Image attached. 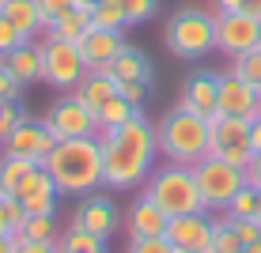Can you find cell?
I'll return each instance as SVG.
<instances>
[{"label":"cell","mask_w":261,"mask_h":253,"mask_svg":"<svg viewBox=\"0 0 261 253\" xmlns=\"http://www.w3.org/2000/svg\"><path fill=\"white\" fill-rule=\"evenodd\" d=\"M98 144H102V189H110V193L144 189L159 159L155 121L144 110H137L125 125L98 132Z\"/></svg>","instance_id":"obj_1"},{"label":"cell","mask_w":261,"mask_h":253,"mask_svg":"<svg viewBox=\"0 0 261 253\" xmlns=\"http://www.w3.org/2000/svg\"><path fill=\"white\" fill-rule=\"evenodd\" d=\"M42 166L57 182L61 196H87L102 189V144L98 136L57 140Z\"/></svg>","instance_id":"obj_2"},{"label":"cell","mask_w":261,"mask_h":253,"mask_svg":"<svg viewBox=\"0 0 261 253\" xmlns=\"http://www.w3.org/2000/svg\"><path fill=\"white\" fill-rule=\"evenodd\" d=\"M155 144L167 162L193 166L208 155V117L186 110V106H174L155 121Z\"/></svg>","instance_id":"obj_3"},{"label":"cell","mask_w":261,"mask_h":253,"mask_svg":"<svg viewBox=\"0 0 261 253\" xmlns=\"http://www.w3.org/2000/svg\"><path fill=\"white\" fill-rule=\"evenodd\" d=\"M144 196H151V201L163 208L167 219L190 215V212H204L193 166H186V162H155V170L144 182Z\"/></svg>","instance_id":"obj_4"},{"label":"cell","mask_w":261,"mask_h":253,"mask_svg":"<svg viewBox=\"0 0 261 253\" xmlns=\"http://www.w3.org/2000/svg\"><path fill=\"white\" fill-rule=\"evenodd\" d=\"M163 46L178 61H204L216 49V12L178 8L163 23Z\"/></svg>","instance_id":"obj_5"},{"label":"cell","mask_w":261,"mask_h":253,"mask_svg":"<svg viewBox=\"0 0 261 253\" xmlns=\"http://www.w3.org/2000/svg\"><path fill=\"white\" fill-rule=\"evenodd\" d=\"M193 178H197V189H201L204 212H212V215L227 212V204L235 201V193L250 185L246 182V170L231 166V162H223L216 155H204L201 162H193Z\"/></svg>","instance_id":"obj_6"},{"label":"cell","mask_w":261,"mask_h":253,"mask_svg":"<svg viewBox=\"0 0 261 253\" xmlns=\"http://www.w3.org/2000/svg\"><path fill=\"white\" fill-rule=\"evenodd\" d=\"M208 155L231 162V166H250L254 159V144H250V121L246 117H227L216 114L208 117Z\"/></svg>","instance_id":"obj_7"},{"label":"cell","mask_w":261,"mask_h":253,"mask_svg":"<svg viewBox=\"0 0 261 253\" xmlns=\"http://www.w3.org/2000/svg\"><path fill=\"white\" fill-rule=\"evenodd\" d=\"M84 72L87 65L76 42H61L42 34V83H49L53 91H76Z\"/></svg>","instance_id":"obj_8"},{"label":"cell","mask_w":261,"mask_h":253,"mask_svg":"<svg viewBox=\"0 0 261 253\" xmlns=\"http://www.w3.org/2000/svg\"><path fill=\"white\" fill-rule=\"evenodd\" d=\"M42 121H46V129H49L57 140L98 136V121H95V114L76 98V91H61V95L49 102V110L42 114Z\"/></svg>","instance_id":"obj_9"},{"label":"cell","mask_w":261,"mask_h":253,"mask_svg":"<svg viewBox=\"0 0 261 253\" xmlns=\"http://www.w3.org/2000/svg\"><path fill=\"white\" fill-rule=\"evenodd\" d=\"M261 46V19L250 12H216V49L223 57H242V53Z\"/></svg>","instance_id":"obj_10"},{"label":"cell","mask_w":261,"mask_h":253,"mask_svg":"<svg viewBox=\"0 0 261 253\" xmlns=\"http://www.w3.org/2000/svg\"><path fill=\"white\" fill-rule=\"evenodd\" d=\"M212 227H216V215L212 212L174 215V219H167V242L178 253H208Z\"/></svg>","instance_id":"obj_11"},{"label":"cell","mask_w":261,"mask_h":253,"mask_svg":"<svg viewBox=\"0 0 261 253\" xmlns=\"http://www.w3.org/2000/svg\"><path fill=\"white\" fill-rule=\"evenodd\" d=\"M68 227H80L87 234H98V238L110 242V234L118 231V208L106 193H87L76 201V212H72Z\"/></svg>","instance_id":"obj_12"},{"label":"cell","mask_w":261,"mask_h":253,"mask_svg":"<svg viewBox=\"0 0 261 253\" xmlns=\"http://www.w3.org/2000/svg\"><path fill=\"white\" fill-rule=\"evenodd\" d=\"M220 114L246 117V121H254V117L261 114V91L254 83H246L235 68L220 72Z\"/></svg>","instance_id":"obj_13"},{"label":"cell","mask_w":261,"mask_h":253,"mask_svg":"<svg viewBox=\"0 0 261 253\" xmlns=\"http://www.w3.org/2000/svg\"><path fill=\"white\" fill-rule=\"evenodd\" d=\"M53 144H57V136L46 129V121L27 114L23 121L15 125V132L0 144V148L12 151V155H27V159H34V162H46V155L53 151Z\"/></svg>","instance_id":"obj_14"},{"label":"cell","mask_w":261,"mask_h":253,"mask_svg":"<svg viewBox=\"0 0 261 253\" xmlns=\"http://www.w3.org/2000/svg\"><path fill=\"white\" fill-rule=\"evenodd\" d=\"M178 106L201 114V117H216L220 114V72H193L186 76Z\"/></svg>","instance_id":"obj_15"},{"label":"cell","mask_w":261,"mask_h":253,"mask_svg":"<svg viewBox=\"0 0 261 253\" xmlns=\"http://www.w3.org/2000/svg\"><path fill=\"white\" fill-rule=\"evenodd\" d=\"M19 204L27 208V215H57V201H61V189L57 182L49 178V170L46 166H38V170H31L27 174V182L19 185Z\"/></svg>","instance_id":"obj_16"},{"label":"cell","mask_w":261,"mask_h":253,"mask_svg":"<svg viewBox=\"0 0 261 253\" xmlns=\"http://www.w3.org/2000/svg\"><path fill=\"white\" fill-rule=\"evenodd\" d=\"M80 53H84V65L91 72H106L110 61L125 49V34L121 31H102V26H91L84 38L76 42Z\"/></svg>","instance_id":"obj_17"},{"label":"cell","mask_w":261,"mask_h":253,"mask_svg":"<svg viewBox=\"0 0 261 253\" xmlns=\"http://www.w3.org/2000/svg\"><path fill=\"white\" fill-rule=\"evenodd\" d=\"M110 72L118 83H148V87H155V65H151V57L144 53L140 46H133V42H125V49L118 53V57L110 61Z\"/></svg>","instance_id":"obj_18"},{"label":"cell","mask_w":261,"mask_h":253,"mask_svg":"<svg viewBox=\"0 0 261 253\" xmlns=\"http://www.w3.org/2000/svg\"><path fill=\"white\" fill-rule=\"evenodd\" d=\"M125 227H129V238H155V234H167V212L159 208L151 196H137L125 215Z\"/></svg>","instance_id":"obj_19"},{"label":"cell","mask_w":261,"mask_h":253,"mask_svg":"<svg viewBox=\"0 0 261 253\" xmlns=\"http://www.w3.org/2000/svg\"><path fill=\"white\" fill-rule=\"evenodd\" d=\"M0 12L15 23V31H19L27 42H38L42 34H46V15H42L38 0H4Z\"/></svg>","instance_id":"obj_20"},{"label":"cell","mask_w":261,"mask_h":253,"mask_svg":"<svg viewBox=\"0 0 261 253\" xmlns=\"http://www.w3.org/2000/svg\"><path fill=\"white\" fill-rule=\"evenodd\" d=\"M4 61H8V68L15 72V79H19L23 87L42 83V42H19Z\"/></svg>","instance_id":"obj_21"},{"label":"cell","mask_w":261,"mask_h":253,"mask_svg":"<svg viewBox=\"0 0 261 253\" xmlns=\"http://www.w3.org/2000/svg\"><path fill=\"white\" fill-rule=\"evenodd\" d=\"M91 26H95V23H91V4H84V0H80L68 15H61V19H49V23H46V38L80 42L87 31H91Z\"/></svg>","instance_id":"obj_22"},{"label":"cell","mask_w":261,"mask_h":253,"mask_svg":"<svg viewBox=\"0 0 261 253\" xmlns=\"http://www.w3.org/2000/svg\"><path fill=\"white\" fill-rule=\"evenodd\" d=\"M114 95H118V79H114L110 72H91V68H87L84 79L76 83V98H80L91 114L106 102V98H114Z\"/></svg>","instance_id":"obj_23"},{"label":"cell","mask_w":261,"mask_h":253,"mask_svg":"<svg viewBox=\"0 0 261 253\" xmlns=\"http://www.w3.org/2000/svg\"><path fill=\"white\" fill-rule=\"evenodd\" d=\"M42 162L27 159V155H12V151H0V196H15L19 185L27 182L31 170H38Z\"/></svg>","instance_id":"obj_24"},{"label":"cell","mask_w":261,"mask_h":253,"mask_svg":"<svg viewBox=\"0 0 261 253\" xmlns=\"http://www.w3.org/2000/svg\"><path fill=\"white\" fill-rule=\"evenodd\" d=\"M137 110H144V106H133L129 98H121V95H114V98H106L102 106L95 110V121H98V132L102 129H118V125H125Z\"/></svg>","instance_id":"obj_25"},{"label":"cell","mask_w":261,"mask_h":253,"mask_svg":"<svg viewBox=\"0 0 261 253\" xmlns=\"http://www.w3.org/2000/svg\"><path fill=\"white\" fill-rule=\"evenodd\" d=\"M61 253H106V238H98V234H87L80 227H65L57 238Z\"/></svg>","instance_id":"obj_26"},{"label":"cell","mask_w":261,"mask_h":253,"mask_svg":"<svg viewBox=\"0 0 261 253\" xmlns=\"http://www.w3.org/2000/svg\"><path fill=\"white\" fill-rule=\"evenodd\" d=\"M91 23L102 26V31H129V15H125L121 0H98V4H91Z\"/></svg>","instance_id":"obj_27"},{"label":"cell","mask_w":261,"mask_h":253,"mask_svg":"<svg viewBox=\"0 0 261 253\" xmlns=\"http://www.w3.org/2000/svg\"><path fill=\"white\" fill-rule=\"evenodd\" d=\"M15 238H27V242H57L61 238L57 215H27V223L19 227Z\"/></svg>","instance_id":"obj_28"},{"label":"cell","mask_w":261,"mask_h":253,"mask_svg":"<svg viewBox=\"0 0 261 253\" xmlns=\"http://www.w3.org/2000/svg\"><path fill=\"white\" fill-rule=\"evenodd\" d=\"M208 253H242V238L239 231L231 227L227 215H216V227H212V242H208Z\"/></svg>","instance_id":"obj_29"},{"label":"cell","mask_w":261,"mask_h":253,"mask_svg":"<svg viewBox=\"0 0 261 253\" xmlns=\"http://www.w3.org/2000/svg\"><path fill=\"white\" fill-rule=\"evenodd\" d=\"M254 212H257V185H246V189H239L235 193V201L227 204V219H254Z\"/></svg>","instance_id":"obj_30"},{"label":"cell","mask_w":261,"mask_h":253,"mask_svg":"<svg viewBox=\"0 0 261 253\" xmlns=\"http://www.w3.org/2000/svg\"><path fill=\"white\" fill-rule=\"evenodd\" d=\"M231 68H235L246 83H254L261 91V46L250 49V53H242V57H235V61H231Z\"/></svg>","instance_id":"obj_31"},{"label":"cell","mask_w":261,"mask_h":253,"mask_svg":"<svg viewBox=\"0 0 261 253\" xmlns=\"http://www.w3.org/2000/svg\"><path fill=\"white\" fill-rule=\"evenodd\" d=\"M121 8L129 15V26H140L159 12V0H121Z\"/></svg>","instance_id":"obj_32"},{"label":"cell","mask_w":261,"mask_h":253,"mask_svg":"<svg viewBox=\"0 0 261 253\" xmlns=\"http://www.w3.org/2000/svg\"><path fill=\"white\" fill-rule=\"evenodd\" d=\"M23 117H27V110L19 102H0V144L15 132V125H19Z\"/></svg>","instance_id":"obj_33"},{"label":"cell","mask_w":261,"mask_h":253,"mask_svg":"<svg viewBox=\"0 0 261 253\" xmlns=\"http://www.w3.org/2000/svg\"><path fill=\"white\" fill-rule=\"evenodd\" d=\"M23 95V83L15 79V72L8 68V61L0 57V102H19Z\"/></svg>","instance_id":"obj_34"},{"label":"cell","mask_w":261,"mask_h":253,"mask_svg":"<svg viewBox=\"0 0 261 253\" xmlns=\"http://www.w3.org/2000/svg\"><path fill=\"white\" fill-rule=\"evenodd\" d=\"M125 253H178V249L167 242V234H155V238H129Z\"/></svg>","instance_id":"obj_35"},{"label":"cell","mask_w":261,"mask_h":253,"mask_svg":"<svg viewBox=\"0 0 261 253\" xmlns=\"http://www.w3.org/2000/svg\"><path fill=\"white\" fill-rule=\"evenodd\" d=\"M0 208H4L8 231H12V234H19V227L27 223V208L19 204V196H0Z\"/></svg>","instance_id":"obj_36"},{"label":"cell","mask_w":261,"mask_h":253,"mask_svg":"<svg viewBox=\"0 0 261 253\" xmlns=\"http://www.w3.org/2000/svg\"><path fill=\"white\" fill-rule=\"evenodd\" d=\"M19 42H27L19 31H15V23L8 19L4 12H0V57H8V53H12L15 46H19Z\"/></svg>","instance_id":"obj_37"},{"label":"cell","mask_w":261,"mask_h":253,"mask_svg":"<svg viewBox=\"0 0 261 253\" xmlns=\"http://www.w3.org/2000/svg\"><path fill=\"white\" fill-rule=\"evenodd\" d=\"M231 227L239 231L242 246H250V242H261V219H231Z\"/></svg>","instance_id":"obj_38"},{"label":"cell","mask_w":261,"mask_h":253,"mask_svg":"<svg viewBox=\"0 0 261 253\" xmlns=\"http://www.w3.org/2000/svg\"><path fill=\"white\" fill-rule=\"evenodd\" d=\"M42 4V15H46V23L49 19H61V15H68L72 8L80 4V0H38Z\"/></svg>","instance_id":"obj_39"},{"label":"cell","mask_w":261,"mask_h":253,"mask_svg":"<svg viewBox=\"0 0 261 253\" xmlns=\"http://www.w3.org/2000/svg\"><path fill=\"white\" fill-rule=\"evenodd\" d=\"M148 91H151L148 83H133V79H129V83H118V95H121V98H129L133 106H144V98H148Z\"/></svg>","instance_id":"obj_40"},{"label":"cell","mask_w":261,"mask_h":253,"mask_svg":"<svg viewBox=\"0 0 261 253\" xmlns=\"http://www.w3.org/2000/svg\"><path fill=\"white\" fill-rule=\"evenodd\" d=\"M15 253H61V246L57 242H27V238H19Z\"/></svg>","instance_id":"obj_41"},{"label":"cell","mask_w":261,"mask_h":253,"mask_svg":"<svg viewBox=\"0 0 261 253\" xmlns=\"http://www.w3.org/2000/svg\"><path fill=\"white\" fill-rule=\"evenodd\" d=\"M246 182H250V185H261V151H257L254 159H250V166H246Z\"/></svg>","instance_id":"obj_42"},{"label":"cell","mask_w":261,"mask_h":253,"mask_svg":"<svg viewBox=\"0 0 261 253\" xmlns=\"http://www.w3.org/2000/svg\"><path fill=\"white\" fill-rule=\"evenodd\" d=\"M250 144H254V155H257V151H261V114L250 121Z\"/></svg>","instance_id":"obj_43"},{"label":"cell","mask_w":261,"mask_h":253,"mask_svg":"<svg viewBox=\"0 0 261 253\" xmlns=\"http://www.w3.org/2000/svg\"><path fill=\"white\" fill-rule=\"evenodd\" d=\"M246 0H216V12H242Z\"/></svg>","instance_id":"obj_44"},{"label":"cell","mask_w":261,"mask_h":253,"mask_svg":"<svg viewBox=\"0 0 261 253\" xmlns=\"http://www.w3.org/2000/svg\"><path fill=\"white\" fill-rule=\"evenodd\" d=\"M15 246H19L15 234H0V253H15Z\"/></svg>","instance_id":"obj_45"},{"label":"cell","mask_w":261,"mask_h":253,"mask_svg":"<svg viewBox=\"0 0 261 253\" xmlns=\"http://www.w3.org/2000/svg\"><path fill=\"white\" fill-rule=\"evenodd\" d=\"M242 12H250L254 19H261V0H246V4H242Z\"/></svg>","instance_id":"obj_46"},{"label":"cell","mask_w":261,"mask_h":253,"mask_svg":"<svg viewBox=\"0 0 261 253\" xmlns=\"http://www.w3.org/2000/svg\"><path fill=\"white\" fill-rule=\"evenodd\" d=\"M242 253H261V242H250V246H242Z\"/></svg>","instance_id":"obj_47"},{"label":"cell","mask_w":261,"mask_h":253,"mask_svg":"<svg viewBox=\"0 0 261 253\" xmlns=\"http://www.w3.org/2000/svg\"><path fill=\"white\" fill-rule=\"evenodd\" d=\"M0 234H12L8 231V219H4V208H0Z\"/></svg>","instance_id":"obj_48"},{"label":"cell","mask_w":261,"mask_h":253,"mask_svg":"<svg viewBox=\"0 0 261 253\" xmlns=\"http://www.w3.org/2000/svg\"><path fill=\"white\" fill-rule=\"evenodd\" d=\"M254 219H261V185H257V212H254Z\"/></svg>","instance_id":"obj_49"},{"label":"cell","mask_w":261,"mask_h":253,"mask_svg":"<svg viewBox=\"0 0 261 253\" xmlns=\"http://www.w3.org/2000/svg\"><path fill=\"white\" fill-rule=\"evenodd\" d=\"M84 4H98V0H84Z\"/></svg>","instance_id":"obj_50"},{"label":"cell","mask_w":261,"mask_h":253,"mask_svg":"<svg viewBox=\"0 0 261 253\" xmlns=\"http://www.w3.org/2000/svg\"><path fill=\"white\" fill-rule=\"evenodd\" d=\"M0 4H4V0H0Z\"/></svg>","instance_id":"obj_51"}]
</instances>
